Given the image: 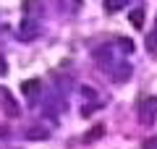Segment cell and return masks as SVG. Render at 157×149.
<instances>
[{
  "label": "cell",
  "mask_w": 157,
  "mask_h": 149,
  "mask_svg": "<svg viewBox=\"0 0 157 149\" xmlns=\"http://www.w3.org/2000/svg\"><path fill=\"white\" fill-rule=\"evenodd\" d=\"M155 115H157V97H141L139 99V120H141V126L155 123Z\"/></svg>",
  "instance_id": "6da1fadb"
},
{
  "label": "cell",
  "mask_w": 157,
  "mask_h": 149,
  "mask_svg": "<svg viewBox=\"0 0 157 149\" xmlns=\"http://www.w3.org/2000/svg\"><path fill=\"white\" fill-rule=\"evenodd\" d=\"M39 37V21L37 18H24L18 26V39L21 42H34Z\"/></svg>",
  "instance_id": "7a4b0ae2"
},
{
  "label": "cell",
  "mask_w": 157,
  "mask_h": 149,
  "mask_svg": "<svg viewBox=\"0 0 157 149\" xmlns=\"http://www.w3.org/2000/svg\"><path fill=\"white\" fill-rule=\"evenodd\" d=\"M0 102H3V115H6V118H18V115H21V105H18V99L13 97L8 89H3Z\"/></svg>",
  "instance_id": "3957f363"
},
{
  "label": "cell",
  "mask_w": 157,
  "mask_h": 149,
  "mask_svg": "<svg viewBox=\"0 0 157 149\" xmlns=\"http://www.w3.org/2000/svg\"><path fill=\"white\" fill-rule=\"evenodd\" d=\"M45 13V8H42V0H24V18H37Z\"/></svg>",
  "instance_id": "277c9868"
},
{
  "label": "cell",
  "mask_w": 157,
  "mask_h": 149,
  "mask_svg": "<svg viewBox=\"0 0 157 149\" xmlns=\"http://www.w3.org/2000/svg\"><path fill=\"white\" fill-rule=\"evenodd\" d=\"M24 139H29V141H45V139H50V131L45 126H29L24 131Z\"/></svg>",
  "instance_id": "5b68a950"
},
{
  "label": "cell",
  "mask_w": 157,
  "mask_h": 149,
  "mask_svg": "<svg viewBox=\"0 0 157 149\" xmlns=\"http://www.w3.org/2000/svg\"><path fill=\"white\" fill-rule=\"evenodd\" d=\"M21 92H24V97H29V99L39 97V92H42V78H29V81H24Z\"/></svg>",
  "instance_id": "8992f818"
},
{
  "label": "cell",
  "mask_w": 157,
  "mask_h": 149,
  "mask_svg": "<svg viewBox=\"0 0 157 149\" xmlns=\"http://www.w3.org/2000/svg\"><path fill=\"white\" fill-rule=\"evenodd\" d=\"M102 136H105V126H94V128H89V131L84 133L81 141H84V144H94V141H100Z\"/></svg>",
  "instance_id": "52a82bcc"
},
{
  "label": "cell",
  "mask_w": 157,
  "mask_h": 149,
  "mask_svg": "<svg viewBox=\"0 0 157 149\" xmlns=\"http://www.w3.org/2000/svg\"><path fill=\"white\" fill-rule=\"evenodd\" d=\"M131 73H134V68H131L128 63H121V66L115 68V81H118V84L128 81V78H131Z\"/></svg>",
  "instance_id": "ba28073f"
},
{
  "label": "cell",
  "mask_w": 157,
  "mask_h": 149,
  "mask_svg": "<svg viewBox=\"0 0 157 149\" xmlns=\"http://www.w3.org/2000/svg\"><path fill=\"white\" fill-rule=\"evenodd\" d=\"M94 58H97V63H113V50L110 47H97Z\"/></svg>",
  "instance_id": "9c48e42d"
},
{
  "label": "cell",
  "mask_w": 157,
  "mask_h": 149,
  "mask_svg": "<svg viewBox=\"0 0 157 149\" xmlns=\"http://www.w3.org/2000/svg\"><path fill=\"white\" fill-rule=\"evenodd\" d=\"M126 6H128V0H105V11L107 13H118V11H123Z\"/></svg>",
  "instance_id": "30bf717a"
},
{
  "label": "cell",
  "mask_w": 157,
  "mask_h": 149,
  "mask_svg": "<svg viewBox=\"0 0 157 149\" xmlns=\"http://www.w3.org/2000/svg\"><path fill=\"white\" fill-rule=\"evenodd\" d=\"M144 44H147V50H149V55L157 58V26L147 34V42H144Z\"/></svg>",
  "instance_id": "8fae6325"
},
{
  "label": "cell",
  "mask_w": 157,
  "mask_h": 149,
  "mask_svg": "<svg viewBox=\"0 0 157 149\" xmlns=\"http://www.w3.org/2000/svg\"><path fill=\"white\" fill-rule=\"evenodd\" d=\"M131 24H134L136 29H141V24H144V11H141V8L131 11Z\"/></svg>",
  "instance_id": "7c38bea8"
},
{
  "label": "cell",
  "mask_w": 157,
  "mask_h": 149,
  "mask_svg": "<svg viewBox=\"0 0 157 149\" xmlns=\"http://www.w3.org/2000/svg\"><path fill=\"white\" fill-rule=\"evenodd\" d=\"M118 44H121V50H123V52H134V42H131V39L118 37Z\"/></svg>",
  "instance_id": "4fadbf2b"
},
{
  "label": "cell",
  "mask_w": 157,
  "mask_h": 149,
  "mask_svg": "<svg viewBox=\"0 0 157 149\" xmlns=\"http://www.w3.org/2000/svg\"><path fill=\"white\" fill-rule=\"evenodd\" d=\"M81 94H84L86 99H94V89L92 86H81Z\"/></svg>",
  "instance_id": "5bb4252c"
},
{
  "label": "cell",
  "mask_w": 157,
  "mask_h": 149,
  "mask_svg": "<svg viewBox=\"0 0 157 149\" xmlns=\"http://www.w3.org/2000/svg\"><path fill=\"white\" fill-rule=\"evenodd\" d=\"M141 149H157V139H147V141L141 144Z\"/></svg>",
  "instance_id": "9a60e30c"
},
{
  "label": "cell",
  "mask_w": 157,
  "mask_h": 149,
  "mask_svg": "<svg viewBox=\"0 0 157 149\" xmlns=\"http://www.w3.org/2000/svg\"><path fill=\"white\" fill-rule=\"evenodd\" d=\"M8 73V63H6V55H0V76Z\"/></svg>",
  "instance_id": "2e32d148"
}]
</instances>
